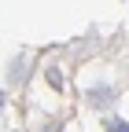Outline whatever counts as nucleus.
I'll return each instance as SVG.
<instances>
[{"mask_svg":"<svg viewBox=\"0 0 129 132\" xmlns=\"http://www.w3.org/2000/svg\"><path fill=\"white\" fill-rule=\"evenodd\" d=\"M114 95H118L114 85H92L89 88V103L92 106H103V103H114Z\"/></svg>","mask_w":129,"mask_h":132,"instance_id":"obj_1","label":"nucleus"},{"mask_svg":"<svg viewBox=\"0 0 129 132\" xmlns=\"http://www.w3.org/2000/svg\"><path fill=\"white\" fill-rule=\"evenodd\" d=\"M103 128H107V132H129V121H125V118H107Z\"/></svg>","mask_w":129,"mask_h":132,"instance_id":"obj_2","label":"nucleus"},{"mask_svg":"<svg viewBox=\"0 0 129 132\" xmlns=\"http://www.w3.org/2000/svg\"><path fill=\"white\" fill-rule=\"evenodd\" d=\"M11 81H22L26 77V70H22V62H11V73H8Z\"/></svg>","mask_w":129,"mask_h":132,"instance_id":"obj_3","label":"nucleus"},{"mask_svg":"<svg viewBox=\"0 0 129 132\" xmlns=\"http://www.w3.org/2000/svg\"><path fill=\"white\" fill-rule=\"evenodd\" d=\"M0 110H4V92H0Z\"/></svg>","mask_w":129,"mask_h":132,"instance_id":"obj_4","label":"nucleus"}]
</instances>
